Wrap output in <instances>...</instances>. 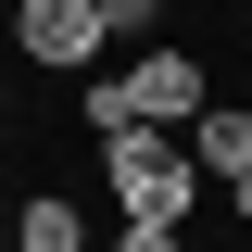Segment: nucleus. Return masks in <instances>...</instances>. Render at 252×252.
<instances>
[{
    "label": "nucleus",
    "mask_w": 252,
    "mask_h": 252,
    "mask_svg": "<svg viewBox=\"0 0 252 252\" xmlns=\"http://www.w3.org/2000/svg\"><path fill=\"white\" fill-rule=\"evenodd\" d=\"M13 252H89V215H76V189H26L13 215H0Z\"/></svg>",
    "instance_id": "39448f33"
},
{
    "label": "nucleus",
    "mask_w": 252,
    "mask_h": 252,
    "mask_svg": "<svg viewBox=\"0 0 252 252\" xmlns=\"http://www.w3.org/2000/svg\"><path fill=\"white\" fill-rule=\"evenodd\" d=\"M0 252H13V240H0Z\"/></svg>",
    "instance_id": "f8f14e48"
},
{
    "label": "nucleus",
    "mask_w": 252,
    "mask_h": 252,
    "mask_svg": "<svg viewBox=\"0 0 252 252\" xmlns=\"http://www.w3.org/2000/svg\"><path fill=\"white\" fill-rule=\"evenodd\" d=\"M215 189H227V215H240V227H252V164H240V177H215Z\"/></svg>",
    "instance_id": "1a4fd4ad"
},
{
    "label": "nucleus",
    "mask_w": 252,
    "mask_h": 252,
    "mask_svg": "<svg viewBox=\"0 0 252 252\" xmlns=\"http://www.w3.org/2000/svg\"><path fill=\"white\" fill-rule=\"evenodd\" d=\"M126 76V101H139V126H189L202 101H215V63L189 51V38H152L139 63H114Z\"/></svg>",
    "instance_id": "7ed1b4c3"
},
{
    "label": "nucleus",
    "mask_w": 252,
    "mask_h": 252,
    "mask_svg": "<svg viewBox=\"0 0 252 252\" xmlns=\"http://www.w3.org/2000/svg\"><path fill=\"white\" fill-rule=\"evenodd\" d=\"M0 51L26 63V76H89L114 38H101L89 0H0Z\"/></svg>",
    "instance_id": "f03ea898"
},
{
    "label": "nucleus",
    "mask_w": 252,
    "mask_h": 252,
    "mask_svg": "<svg viewBox=\"0 0 252 252\" xmlns=\"http://www.w3.org/2000/svg\"><path fill=\"white\" fill-rule=\"evenodd\" d=\"M177 152L202 164V189H215V177H240V164H252V101H202V114L177 126Z\"/></svg>",
    "instance_id": "20e7f679"
},
{
    "label": "nucleus",
    "mask_w": 252,
    "mask_h": 252,
    "mask_svg": "<svg viewBox=\"0 0 252 252\" xmlns=\"http://www.w3.org/2000/svg\"><path fill=\"white\" fill-rule=\"evenodd\" d=\"M0 215H13V202H0Z\"/></svg>",
    "instance_id": "9d476101"
},
{
    "label": "nucleus",
    "mask_w": 252,
    "mask_h": 252,
    "mask_svg": "<svg viewBox=\"0 0 252 252\" xmlns=\"http://www.w3.org/2000/svg\"><path fill=\"white\" fill-rule=\"evenodd\" d=\"M89 13H101V0H89Z\"/></svg>",
    "instance_id": "9b49d317"
},
{
    "label": "nucleus",
    "mask_w": 252,
    "mask_h": 252,
    "mask_svg": "<svg viewBox=\"0 0 252 252\" xmlns=\"http://www.w3.org/2000/svg\"><path fill=\"white\" fill-rule=\"evenodd\" d=\"M76 126H89V139L139 126V101H126V76H114V63H89V76H76Z\"/></svg>",
    "instance_id": "423d86ee"
},
{
    "label": "nucleus",
    "mask_w": 252,
    "mask_h": 252,
    "mask_svg": "<svg viewBox=\"0 0 252 252\" xmlns=\"http://www.w3.org/2000/svg\"><path fill=\"white\" fill-rule=\"evenodd\" d=\"M101 38H139L152 51V38H177V0H101Z\"/></svg>",
    "instance_id": "0eeeda50"
},
{
    "label": "nucleus",
    "mask_w": 252,
    "mask_h": 252,
    "mask_svg": "<svg viewBox=\"0 0 252 252\" xmlns=\"http://www.w3.org/2000/svg\"><path fill=\"white\" fill-rule=\"evenodd\" d=\"M101 252H189V227H114Z\"/></svg>",
    "instance_id": "6e6552de"
},
{
    "label": "nucleus",
    "mask_w": 252,
    "mask_h": 252,
    "mask_svg": "<svg viewBox=\"0 0 252 252\" xmlns=\"http://www.w3.org/2000/svg\"><path fill=\"white\" fill-rule=\"evenodd\" d=\"M89 152H101V189H114V227H189L202 215V164L177 152V126H114Z\"/></svg>",
    "instance_id": "f257e3e1"
}]
</instances>
